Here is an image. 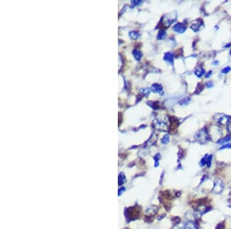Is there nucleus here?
Returning a JSON list of instances; mask_svg holds the SVG:
<instances>
[{"label":"nucleus","mask_w":231,"mask_h":229,"mask_svg":"<svg viewBox=\"0 0 231 229\" xmlns=\"http://www.w3.org/2000/svg\"><path fill=\"white\" fill-rule=\"evenodd\" d=\"M164 60L166 62L169 63V64H172V63H173V55L171 53H167L165 54Z\"/></svg>","instance_id":"obj_9"},{"label":"nucleus","mask_w":231,"mask_h":229,"mask_svg":"<svg viewBox=\"0 0 231 229\" xmlns=\"http://www.w3.org/2000/svg\"><path fill=\"white\" fill-rule=\"evenodd\" d=\"M141 3V1H132V5H138V4Z\"/></svg>","instance_id":"obj_26"},{"label":"nucleus","mask_w":231,"mask_h":229,"mask_svg":"<svg viewBox=\"0 0 231 229\" xmlns=\"http://www.w3.org/2000/svg\"><path fill=\"white\" fill-rule=\"evenodd\" d=\"M212 159H213V155H209L207 157V161H206V165L208 167H209L211 166V162H212Z\"/></svg>","instance_id":"obj_21"},{"label":"nucleus","mask_w":231,"mask_h":229,"mask_svg":"<svg viewBox=\"0 0 231 229\" xmlns=\"http://www.w3.org/2000/svg\"><path fill=\"white\" fill-rule=\"evenodd\" d=\"M223 189V183L220 180H216L214 182V187H213V191L216 193H221Z\"/></svg>","instance_id":"obj_5"},{"label":"nucleus","mask_w":231,"mask_h":229,"mask_svg":"<svg viewBox=\"0 0 231 229\" xmlns=\"http://www.w3.org/2000/svg\"><path fill=\"white\" fill-rule=\"evenodd\" d=\"M169 141V135H164L163 136V137L162 138V140H161V142H162V144H168Z\"/></svg>","instance_id":"obj_17"},{"label":"nucleus","mask_w":231,"mask_h":229,"mask_svg":"<svg viewBox=\"0 0 231 229\" xmlns=\"http://www.w3.org/2000/svg\"><path fill=\"white\" fill-rule=\"evenodd\" d=\"M195 138L196 139V141H199V142H206L209 139V134L206 131V130H201L199 131L197 134L195 136Z\"/></svg>","instance_id":"obj_2"},{"label":"nucleus","mask_w":231,"mask_h":229,"mask_svg":"<svg viewBox=\"0 0 231 229\" xmlns=\"http://www.w3.org/2000/svg\"><path fill=\"white\" fill-rule=\"evenodd\" d=\"M189 102H190V98L189 97H186V98L182 99V100H181L179 101V104L182 106H186L187 104H189Z\"/></svg>","instance_id":"obj_14"},{"label":"nucleus","mask_w":231,"mask_h":229,"mask_svg":"<svg viewBox=\"0 0 231 229\" xmlns=\"http://www.w3.org/2000/svg\"><path fill=\"white\" fill-rule=\"evenodd\" d=\"M230 70H231V67H225L224 69H223L222 70H221V73H222L226 74V73H229Z\"/></svg>","instance_id":"obj_22"},{"label":"nucleus","mask_w":231,"mask_h":229,"mask_svg":"<svg viewBox=\"0 0 231 229\" xmlns=\"http://www.w3.org/2000/svg\"><path fill=\"white\" fill-rule=\"evenodd\" d=\"M132 54H133L134 57H135L136 60H139L142 56V52H140L139 50H134L132 51Z\"/></svg>","instance_id":"obj_11"},{"label":"nucleus","mask_w":231,"mask_h":229,"mask_svg":"<svg viewBox=\"0 0 231 229\" xmlns=\"http://www.w3.org/2000/svg\"><path fill=\"white\" fill-rule=\"evenodd\" d=\"M186 26H184V24L182 23H176V25L173 26V30L175 32H178V33H183V32L186 31Z\"/></svg>","instance_id":"obj_7"},{"label":"nucleus","mask_w":231,"mask_h":229,"mask_svg":"<svg viewBox=\"0 0 231 229\" xmlns=\"http://www.w3.org/2000/svg\"><path fill=\"white\" fill-rule=\"evenodd\" d=\"M212 73H213V72H212V71H209V72H208L207 73H206V75L205 76V77H206V78H209V77H210L211 74H212Z\"/></svg>","instance_id":"obj_28"},{"label":"nucleus","mask_w":231,"mask_h":229,"mask_svg":"<svg viewBox=\"0 0 231 229\" xmlns=\"http://www.w3.org/2000/svg\"><path fill=\"white\" fill-rule=\"evenodd\" d=\"M159 158H160V155H159V154H156V156L154 157V161H155V164H154V166H155V167H157V166L159 165Z\"/></svg>","instance_id":"obj_20"},{"label":"nucleus","mask_w":231,"mask_h":229,"mask_svg":"<svg viewBox=\"0 0 231 229\" xmlns=\"http://www.w3.org/2000/svg\"><path fill=\"white\" fill-rule=\"evenodd\" d=\"M223 149H231V144H225L223 147H221L220 150H223Z\"/></svg>","instance_id":"obj_23"},{"label":"nucleus","mask_w":231,"mask_h":229,"mask_svg":"<svg viewBox=\"0 0 231 229\" xmlns=\"http://www.w3.org/2000/svg\"><path fill=\"white\" fill-rule=\"evenodd\" d=\"M227 130L229 133L231 134V121L227 124Z\"/></svg>","instance_id":"obj_27"},{"label":"nucleus","mask_w":231,"mask_h":229,"mask_svg":"<svg viewBox=\"0 0 231 229\" xmlns=\"http://www.w3.org/2000/svg\"><path fill=\"white\" fill-rule=\"evenodd\" d=\"M207 155H206L205 157H203V158L201 159V161L200 162H199V165L201 166V167H203V166L206 165V161H207Z\"/></svg>","instance_id":"obj_18"},{"label":"nucleus","mask_w":231,"mask_h":229,"mask_svg":"<svg viewBox=\"0 0 231 229\" xmlns=\"http://www.w3.org/2000/svg\"><path fill=\"white\" fill-rule=\"evenodd\" d=\"M153 125L155 128L157 129V130H159V131H166L168 130V125L164 121H159V120H156V121H155V122H154Z\"/></svg>","instance_id":"obj_3"},{"label":"nucleus","mask_w":231,"mask_h":229,"mask_svg":"<svg viewBox=\"0 0 231 229\" xmlns=\"http://www.w3.org/2000/svg\"><path fill=\"white\" fill-rule=\"evenodd\" d=\"M166 36V32L164 30H160L157 35V39H164Z\"/></svg>","instance_id":"obj_13"},{"label":"nucleus","mask_w":231,"mask_h":229,"mask_svg":"<svg viewBox=\"0 0 231 229\" xmlns=\"http://www.w3.org/2000/svg\"><path fill=\"white\" fill-rule=\"evenodd\" d=\"M230 140H231V134H229V135L226 136V137H223V138L219 140V141H217V143L219 144H225V143L228 142V141H229Z\"/></svg>","instance_id":"obj_12"},{"label":"nucleus","mask_w":231,"mask_h":229,"mask_svg":"<svg viewBox=\"0 0 231 229\" xmlns=\"http://www.w3.org/2000/svg\"><path fill=\"white\" fill-rule=\"evenodd\" d=\"M219 64V61H214L213 63V65H218Z\"/></svg>","instance_id":"obj_29"},{"label":"nucleus","mask_w":231,"mask_h":229,"mask_svg":"<svg viewBox=\"0 0 231 229\" xmlns=\"http://www.w3.org/2000/svg\"><path fill=\"white\" fill-rule=\"evenodd\" d=\"M173 229H197L196 226L191 223H187L184 224H179V225L176 226Z\"/></svg>","instance_id":"obj_8"},{"label":"nucleus","mask_w":231,"mask_h":229,"mask_svg":"<svg viewBox=\"0 0 231 229\" xmlns=\"http://www.w3.org/2000/svg\"><path fill=\"white\" fill-rule=\"evenodd\" d=\"M129 36L132 39H136L139 36V33L138 32H136V31H132V32H129Z\"/></svg>","instance_id":"obj_16"},{"label":"nucleus","mask_w":231,"mask_h":229,"mask_svg":"<svg viewBox=\"0 0 231 229\" xmlns=\"http://www.w3.org/2000/svg\"><path fill=\"white\" fill-rule=\"evenodd\" d=\"M203 26V22L201 19H196V20L193 21L192 23L191 24V29L194 31L195 32H198Z\"/></svg>","instance_id":"obj_4"},{"label":"nucleus","mask_w":231,"mask_h":229,"mask_svg":"<svg viewBox=\"0 0 231 229\" xmlns=\"http://www.w3.org/2000/svg\"><path fill=\"white\" fill-rule=\"evenodd\" d=\"M229 55L231 56V49H230V50H229Z\"/></svg>","instance_id":"obj_30"},{"label":"nucleus","mask_w":231,"mask_h":229,"mask_svg":"<svg viewBox=\"0 0 231 229\" xmlns=\"http://www.w3.org/2000/svg\"><path fill=\"white\" fill-rule=\"evenodd\" d=\"M214 120L217 124H220V125H226V124H228L231 121L230 117L221 114H216L214 117Z\"/></svg>","instance_id":"obj_1"},{"label":"nucleus","mask_w":231,"mask_h":229,"mask_svg":"<svg viewBox=\"0 0 231 229\" xmlns=\"http://www.w3.org/2000/svg\"><path fill=\"white\" fill-rule=\"evenodd\" d=\"M151 91L156 94H159L160 95H163V91H162V87L160 84H152L151 87Z\"/></svg>","instance_id":"obj_6"},{"label":"nucleus","mask_w":231,"mask_h":229,"mask_svg":"<svg viewBox=\"0 0 231 229\" xmlns=\"http://www.w3.org/2000/svg\"><path fill=\"white\" fill-rule=\"evenodd\" d=\"M125 181H126V177L123 174V173H120L119 175V184L122 185Z\"/></svg>","instance_id":"obj_15"},{"label":"nucleus","mask_w":231,"mask_h":229,"mask_svg":"<svg viewBox=\"0 0 231 229\" xmlns=\"http://www.w3.org/2000/svg\"><path fill=\"white\" fill-rule=\"evenodd\" d=\"M213 87V84L211 82V81L206 83V87H207V88H210V87Z\"/></svg>","instance_id":"obj_24"},{"label":"nucleus","mask_w":231,"mask_h":229,"mask_svg":"<svg viewBox=\"0 0 231 229\" xmlns=\"http://www.w3.org/2000/svg\"><path fill=\"white\" fill-rule=\"evenodd\" d=\"M149 92H150V90H149V88H144V89H142L140 91L141 94H142V96H147L149 95Z\"/></svg>","instance_id":"obj_19"},{"label":"nucleus","mask_w":231,"mask_h":229,"mask_svg":"<svg viewBox=\"0 0 231 229\" xmlns=\"http://www.w3.org/2000/svg\"><path fill=\"white\" fill-rule=\"evenodd\" d=\"M194 73L197 77H202L205 74V70L203 68H201V67H198L195 70Z\"/></svg>","instance_id":"obj_10"},{"label":"nucleus","mask_w":231,"mask_h":229,"mask_svg":"<svg viewBox=\"0 0 231 229\" xmlns=\"http://www.w3.org/2000/svg\"><path fill=\"white\" fill-rule=\"evenodd\" d=\"M125 190H126V189L124 188V187H122V188H120L119 190V193H118V194H119V195H121V194H122V192H123V191H125Z\"/></svg>","instance_id":"obj_25"}]
</instances>
